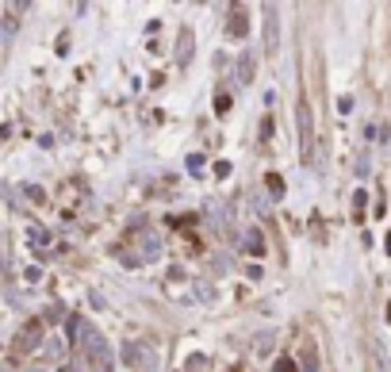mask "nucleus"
<instances>
[{"mask_svg": "<svg viewBox=\"0 0 391 372\" xmlns=\"http://www.w3.org/2000/svg\"><path fill=\"white\" fill-rule=\"evenodd\" d=\"M81 349H84V357L104 361V357H108V338H104L97 327H89V322H84V330H81Z\"/></svg>", "mask_w": 391, "mask_h": 372, "instance_id": "obj_1", "label": "nucleus"}, {"mask_svg": "<svg viewBox=\"0 0 391 372\" xmlns=\"http://www.w3.org/2000/svg\"><path fill=\"white\" fill-rule=\"evenodd\" d=\"M39 341H43V322H27V330L16 338V349H39Z\"/></svg>", "mask_w": 391, "mask_h": 372, "instance_id": "obj_2", "label": "nucleus"}, {"mask_svg": "<svg viewBox=\"0 0 391 372\" xmlns=\"http://www.w3.org/2000/svg\"><path fill=\"white\" fill-rule=\"evenodd\" d=\"M299 142H303V150L311 146V111H307V104H299Z\"/></svg>", "mask_w": 391, "mask_h": 372, "instance_id": "obj_3", "label": "nucleus"}, {"mask_svg": "<svg viewBox=\"0 0 391 372\" xmlns=\"http://www.w3.org/2000/svg\"><path fill=\"white\" fill-rule=\"evenodd\" d=\"M142 253H146V257H158L161 253V242H158V234H142Z\"/></svg>", "mask_w": 391, "mask_h": 372, "instance_id": "obj_4", "label": "nucleus"}, {"mask_svg": "<svg viewBox=\"0 0 391 372\" xmlns=\"http://www.w3.org/2000/svg\"><path fill=\"white\" fill-rule=\"evenodd\" d=\"M250 73H253V58H242V73H238V77H242V84L250 81Z\"/></svg>", "mask_w": 391, "mask_h": 372, "instance_id": "obj_5", "label": "nucleus"}, {"mask_svg": "<svg viewBox=\"0 0 391 372\" xmlns=\"http://www.w3.org/2000/svg\"><path fill=\"white\" fill-rule=\"evenodd\" d=\"M231 35H246V20H242V16H234V23H231Z\"/></svg>", "mask_w": 391, "mask_h": 372, "instance_id": "obj_6", "label": "nucleus"}, {"mask_svg": "<svg viewBox=\"0 0 391 372\" xmlns=\"http://www.w3.org/2000/svg\"><path fill=\"white\" fill-rule=\"evenodd\" d=\"M246 250H250V253L261 250V238H257V231H253V238H246Z\"/></svg>", "mask_w": 391, "mask_h": 372, "instance_id": "obj_7", "label": "nucleus"}, {"mask_svg": "<svg viewBox=\"0 0 391 372\" xmlns=\"http://www.w3.org/2000/svg\"><path fill=\"white\" fill-rule=\"evenodd\" d=\"M353 204H357V219H360V215H365V204H368L365 192H357V196H353Z\"/></svg>", "mask_w": 391, "mask_h": 372, "instance_id": "obj_8", "label": "nucleus"}, {"mask_svg": "<svg viewBox=\"0 0 391 372\" xmlns=\"http://www.w3.org/2000/svg\"><path fill=\"white\" fill-rule=\"evenodd\" d=\"M276 372H292V365H280V368H276Z\"/></svg>", "mask_w": 391, "mask_h": 372, "instance_id": "obj_9", "label": "nucleus"}, {"mask_svg": "<svg viewBox=\"0 0 391 372\" xmlns=\"http://www.w3.org/2000/svg\"><path fill=\"white\" fill-rule=\"evenodd\" d=\"M31 372H43V368H31Z\"/></svg>", "mask_w": 391, "mask_h": 372, "instance_id": "obj_10", "label": "nucleus"}]
</instances>
